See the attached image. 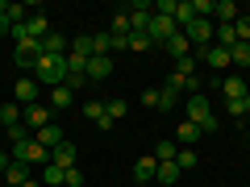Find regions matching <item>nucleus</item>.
Returning a JSON list of instances; mask_svg holds the SVG:
<instances>
[{"instance_id": "f257e3e1", "label": "nucleus", "mask_w": 250, "mask_h": 187, "mask_svg": "<svg viewBox=\"0 0 250 187\" xmlns=\"http://www.w3.org/2000/svg\"><path fill=\"white\" fill-rule=\"evenodd\" d=\"M29 71H34V79L59 88V83H67V54H62V58H54V54H38Z\"/></svg>"}, {"instance_id": "f03ea898", "label": "nucleus", "mask_w": 250, "mask_h": 187, "mask_svg": "<svg viewBox=\"0 0 250 187\" xmlns=\"http://www.w3.org/2000/svg\"><path fill=\"white\" fill-rule=\"evenodd\" d=\"M175 34H179V25H175L171 17H159V13H154L150 25H146V37H150V46H167Z\"/></svg>"}, {"instance_id": "7ed1b4c3", "label": "nucleus", "mask_w": 250, "mask_h": 187, "mask_svg": "<svg viewBox=\"0 0 250 187\" xmlns=\"http://www.w3.org/2000/svg\"><path fill=\"white\" fill-rule=\"evenodd\" d=\"M179 34H184L188 42H192V50H196V46H200V50H205V46H213V21L196 17V21H192V25H184V29H179Z\"/></svg>"}, {"instance_id": "20e7f679", "label": "nucleus", "mask_w": 250, "mask_h": 187, "mask_svg": "<svg viewBox=\"0 0 250 187\" xmlns=\"http://www.w3.org/2000/svg\"><path fill=\"white\" fill-rule=\"evenodd\" d=\"M129 25H134V34H146V25H150V17H154V4H142V0H138V4H129Z\"/></svg>"}, {"instance_id": "39448f33", "label": "nucleus", "mask_w": 250, "mask_h": 187, "mask_svg": "<svg viewBox=\"0 0 250 187\" xmlns=\"http://www.w3.org/2000/svg\"><path fill=\"white\" fill-rule=\"evenodd\" d=\"M184 112H188V121H192V125H200V121H205L208 112H213V108H208V96H205V92H196V96H188Z\"/></svg>"}, {"instance_id": "423d86ee", "label": "nucleus", "mask_w": 250, "mask_h": 187, "mask_svg": "<svg viewBox=\"0 0 250 187\" xmlns=\"http://www.w3.org/2000/svg\"><path fill=\"white\" fill-rule=\"evenodd\" d=\"M83 75H88V79H108V75H113V58H108V54H92L88 67H83Z\"/></svg>"}, {"instance_id": "0eeeda50", "label": "nucleus", "mask_w": 250, "mask_h": 187, "mask_svg": "<svg viewBox=\"0 0 250 187\" xmlns=\"http://www.w3.org/2000/svg\"><path fill=\"white\" fill-rule=\"evenodd\" d=\"M200 58H205L208 62V67H213V71H225V67H233V62H229V50H225V46H205V50H200Z\"/></svg>"}, {"instance_id": "6e6552de", "label": "nucleus", "mask_w": 250, "mask_h": 187, "mask_svg": "<svg viewBox=\"0 0 250 187\" xmlns=\"http://www.w3.org/2000/svg\"><path fill=\"white\" fill-rule=\"evenodd\" d=\"M50 112H54L50 104H29V108H25V116H21V121H25L29 129H34V133H38V129H42V125H50Z\"/></svg>"}, {"instance_id": "1a4fd4ad", "label": "nucleus", "mask_w": 250, "mask_h": 187, "mask_svg": "<svg viewBox=\"0 0 250 187\" xmlns=\"http://www.w3.org/2000/svg\"><path fill=\"white\" fill-rule=\"evenodd\" d=\"M34 142H38V146H46V150H54V146H62V129H59V121L42 125V129L34 133Z\"/></svg>"}, {"instance_id": "9d476101", "label": "nucleus", "mask_w": 250, "mask_h": 187, "mask_svg": "<svg viewBox=\"0 0 250 187\" xmlns=\"http://www.w3.org/2000/svg\"><path fill=\"white\" fill-rule=\"evenodd\" d=\"M67 50H71V42H67L62 34H54V29H50L46 37H42V54H54V58H62Z\"/></svg>"}, {"instance_id": "9b49d317", "label": "nucleus", "mask_w": 250, "mask_h": 187, "mask_svg": "<svg viewBox=\"0 0 250 187\" xmlns=\"http://www.w3.org/2000/svg\"><path fill=\"white\" fill-rule=\"evenodd\" d=\"M13 96H17V104H38V79H17V88H13Z\"/></svg>"}, {"instance_id": "f8f14e48", "label": "nucleus", "mask_w": 250, "mask_h": 187, "mask_svg": "<svg viewBox=\"0 0 250 187\" xmlns=\"http://www.w3.org/2000/svg\"><path fill=\"white\" fill-rule=\"evenodd\" d=\"M200 137H205V133H200V125H192V121L184 116V121H179V129H175V142H179V146H196Z\"/></svg>"}, {"instance_id": "ddd939ff", "label": "nucleus", "mask_w": 250, "mask_h": 187, "mask_svg": "<svg viewBox=\"0 0 250 187\" xmlns=\"http://www.w3.org/2000/svg\"><path fill=\"white\" fill-rule=\"evenodd\" d=\"M71 104H75V92L67 88V83L50 88V108H54V112H62V108H71Z\"/></svg>"}, {"instance_id": "4468645a", "label": "nucleus", "mask_w": 250, "mask_h": 187, "mask_svg": "<svg viewBox=\"0 0 250 187\" xmlns=\"http://www.w3.org/2000/svg\"><path fill=\"white\" fill-rule=\"evenodd\" d=\"M154 170H159L154 154H142V158L134 162V179H138V183H150V179H154Z\"/></svg>"}, {"instance_id": "2eb2a0df", "label": "nucleus", "mask_w": 250, "mask_h": 187, "mask_svg": "<svg viewBox=\"0 0 250 187\" xmlns=\"http://www.w3.org/2000/svg\"><path fill=\"white\" fill-rule=\"evenodd\" d=\"M217 88H221L225 100H242V96L250 92V83H246V79H217Z\"/></svg>"}, {"instance_id": "dca6fc26", "label": "nucleus", "mask_w": 250, "mask_h": 187, "mask_svg": "<svg viewBox=\"0 0 250 187\" xmlns=\"http://www.w3.org/2000/svg\"><path fill=\"white\" fill-rule=\"evenodd\" d=\"M50 162H54V167H62V170H71V167H75V146H67V142L54 146V150H50Z\"/></svg>"}, {"instance_id": "f3484780", "label": "nucleus", "mask_w": 250, "mask_h": 187, "mask_svg": "<svg viewBox=\"0 0 250 187\" xmlns=\"http://www.w3.org/2000/svg\"><path fill=\"white\" fill-rule=\"evenodd\" d=\"M25 34H29V37H38V42H42V37L50 34V21H46L42 13H29V17H25Z\"/></svg>"}, {"instance_id": "a211bd4d", "label": "nucleus", "mask_w": 250, "mask_h": 187, "mask_svg": "<svg viewBox=\"0 0 250 187\" xmlns=\"http://www.w3.org/2000/svg\"><path fill=\"white\" fill-rule=\"evenodd\" d=\"M4 183H9V187H25V183H29V167H21V162H13V167L4 170Z\"/></svg>"}, {"instance_id": "6ab92c4d", "label": "nucleus", "mask_w": 250, "mask_h": 187, "mask_svg": "<svg viewBox=\"0 0 250 187\" xmlns=\"http://www.w3.org/2000/svg\"><path fill=\"white\" fill-rule=\"evenodd\" d=\"M67 54H71V58H83V62H88V58H92V34H80V37L71 42V50H67Z\"/></svg>"}, {"instance_id": "aec40b11", "label": "nucleus", "mask_w": 250, "mask_h": 187, "mask_svg": "<svg viewBox=\"0 0 250 187\" xmlns=\"http://www.w3.org/2000/svg\"><path fill=\"white\" fill-rule=\"evenodd\" d=\"M163 50H167V54H171V58H184V54H192V42H188V37H184V34H175V37H171V42H167V46H163Z\"/></svg>"}, {"instance_id": "412c9836", "label": "nucleus", "mask_w": 250, "mask_h": 187, "mask_svg": "<svg viewBox=\"0 0 250 187\" xmlns=\"http://www.w3.org/2000/svg\"><path fill=\"white\" fill-rule=\"evenodd\" d=\"M179 175H184V170L175 167V162H159V170H154V179H159V183H179Z\"/></svg>"}, {"instance_id": "4be33fe9", "label": "nucleus", "mask_w": 250, "mask_h": 187, "mask_svg": "<svg viewBox=\"0 0 250 187\" xmlns=\"http://www.w3.org/2000/svg\"><path fill=\"white\" fill-rule=\"evenodd\" d=\"M213 17H221V25H233V21H238V4H233V0H217Z\"/></svg>"}, {"instance_id": "5701e85b", "label": "nucleus", "mask_w": 250, "mask_h": 187, "mask_svg": "<svg viewBox=\"0 0 250 187\" xmlns=\"http://www.w3.org/2000/svg\"><path fill=\"white\" fill-rule=\"evenodd\" d=\"M4 133H9V142H13V146H21V142H29V137H34V129H29L25 121H17V125H9Z\"/></svg>"}, {"instance_id": "b1692460", "label": "nucleus", "mask_w": 250, "mask_h": 187, "mask_svg": "<svg viewBox=\"0 0 250 187\" xmlns=\"http://www.w3.org/2000/svg\"><path fill=\"white\" fill-rule=\"evenodd\" d=\"M196 150H192V146H179V154H175V167L179 170H196Z\"/></svg>"}, {"instance_id": "393cba45", "label": "nucleus", "mask_w": 250, "mask_h": 187, "mask_svg": "<svg viewBox=\"0 0 250 187\" xmlns=\"http://www.w3.org/2000/svg\"><path fill=\"white\" fill-rule=\"evenodd\" d=\"M21 116H25V112H21L17 100H13V104H0V125H4V129H9V125H17Z\"/></svg>"}, {"instance_id": "a878e982", "label": "nucleus", "mask_w": 250, "mask_h": 187, "mask_svg": "<svg viewBox=\"0 0 250 187\" xmlns=\"http://www.w3.org/2000/svg\"><path fill=\"white\" fill-rule=\"evenodd\" d=\"M175 154H179V142H159L154 146V162H175Z\"/></svg>"}, {"instance_id": "bb28decb", "label": "nucleus", "mask_w": 250, "mask_h": 187, "mask_svg": "<svg viewBox=\"0 0 250 187\" xmlns=\"http://www.w3.org/2000/svg\"><path fill=\"white\" fill-rule=\"evenodd\" d=\"M229 62H233V67H250V42L229 46Z\"/></svg>"}, {"instance_id": "cd10ccee", "label": "nucleus", "mask_w": 250, "mask_h": 187, "mask_svg": "<svg viewBox=\"0 0 250 187\" xmlns=\"http://www.w3.org/2000/svg\"><path fill=\"white\" fill-rule=\"evenodd\" d=\"M113 34H92V54H113Z\"/></svg>"}, {"instance_id": "c85d7f7f", "label": "nucleus", "mask_w": 250, "mask_h": 187, "mask_svg": "<svg viewBox=\"0 0 250 187\" xmlns=\"http://www.w3.org/2000/svg\"><path fill=\"white\" fill-rule=\"evenodd\" d=\"M175 75L192 79V75H196V54H184V58H175Z\"/></svg>"}, {"instance_id": "c756f323", "label": "nucleus", "mask_w": 250, "mask_h": 187, "mask_svg": "<svg viewBox=\"0 0 250 187\" xmlns=\"http://www.w3.org/2000/svg\"><path fill=\"white\" fill-rule=\"evenodd\" d=\"M62 179H67V170H62V167H54V162H46V170H42V183H50V187H59Z\"/></svg>"}, {"instance_id": "7c9ffc66", "label": "nucleus", "mask_w": 250, "mask_h": 187, "mask_svg": "<svg viewBox=\"0 0 250 187\" xmlns=\"http://www.w3.org/2000/svg\"><path fill=\"white\" fill-rule=\"evenodd\" d=\"M175 104H179V92L163 83V88H159V108H175Z\"/></svg>"}, {"instance_id": "2f4dec72", "label": "nucleus", "mask_w": 250, "mask_h": 187, "mask_svg": "<svg viewBox=\"0 0 250 187\" xmlns=\"http://www.w3.org/2000/svg\"><path fill=\"white\" fill-rule=\"evenodd\" d=\"M192 13H196V17H213V13H217V0H192Z\"/></svg>"}, {"instance_id": "473e14b6", "label": "nucleus", "mask_w": 250, "mask_h": 187, "mask_svg": "<svg viewBox=\"0 0 250 187\" xmlns=\"http://www.w3.org/2000/svg\"><path fill=\"white\" fill-rule=\"evenodd\" d=\"M125 50H150V37L146 34H129L125 37Z\"/></svg>"}, {"instance_id": "72a5a7b5", "label": "nucleus", "mask_w": 250, "mask_h": 187, "mask_svg": "<svg viewBox=\"0 0 250 187\" xmlns=\"http://www.w3.org/2000/svg\"><path fill=\"white\" fill-rule=\"evenodd\" d=\"M4 17H9V25H25V4H9Z\"/></svg>"}, {"instance_id": "f704fd0d", "label": "nucleus", "mask_w": 250, "mask_h": 187, "mask_svg": "<svg viewBox=\"0 0 250 187\" xmlns=\"http://www.w3.org/2000/svg\"><path fill=\"white\" fill-rule=\"evenodd\" d=\"M104 112L113 116V121H125V112H129V108H125V100H108V104H104Z\"/></svg>"}, {"instance_id": "c9c22d12", "label": "nucleus", "mask_w": 250, "mask_h": 187, "mask_svg": "<svg viewBox=\"0 0 250 187\" xmlns=\"http://www.w3.org/2000/svg\"><path fill=\"white\" fill-rule=\"evenodd\" d=\"M233 34H238V42H250V17H242V13H238V21H233Z\"/></svg>"}, {"instance_id": "e433bc0d", "label": "nucleus", "mask_w": 250, "mask_h": 187, "mask_svg": "<svg viewBox=\"0 0 250 187\" xmlns=\"http://www.w3.org/2000/svg\"><path fill=\"white\" fill-rule=\"evenodd\" d=\"M83 116H88V121H100V116H104V104H100V100H88V104H83Z\"/></svg>"}, {"instance_id": "4c0bfd02", "label": "nucleus", "mask_w": 250, "mask_h": 187, "mask_svg": "<svg viewBox=\"0 0 250 187\" xmlns=\"http://www.w3.org/2000/svg\"><path fill=\"white\" fill-rule=\"evenodd\" d=\"M175 9H179V0H159V4H154L159 17H175Z\"/></svg>"}, {"instance_id": "58836bf2", "label": "nucleus", "mask_w": 250, "mask_h": 187, "mask_svg": "<svg viewBox=\"0 0 250 187\" xmlns=\"http://www.w3.org/2000/svg\"><path fill=\"white\" fill-rule=\"evenodd\" d=\"M62 187H83V170L71 167V170H67V179H62Z\"/></svg>"}, {"instance_id": "ea45409f", "label": "nucleus", "mask_w": 250, "mask_h": 187, "mask_svg": "<svg viewBox=\"0 0 250 187\" xmlns=\"http://www.w3.org/2000/svg\"><path fill=\"white\" fill-rule=\"evenodd\" d=\"M217 125H221V121H217V112H208L205 121H200V133H217Z\"/></svg>"}, {"instance_id": "a19ab883", "label": "nucleus", "mask_w": 250, "mask_h": 187, "mask_svg": "<svg viewBox=\"0 0 250 187\" xmlns=\"http://www.w3.org/2000/svg\"><path fill=\"white\" fill-rule=\"evenodd\" d=\"M142 104H146V108H159V88H146V92H142Z\"/></svg>"}, {"instance_id": "79ce46f5", "label": "nucleus", "mask_w": 250, "mask_h": 187, "mask_svg": "<svg viewBox=\"0 0 250 187\" xmlns=\"http://www.w3.org/2000/svg\"><path fill=\"white\" fill-rule=\"evenodd\" d=\"M225 112L229 116H246V108H242V100H225Z\"/></svg>"}, {"instance_id": "37998d69", "label": "nucleus", "mask_w": 250, "mask_h": 187, "mask_svg": "<svg viewBox=\"0 0 250 187\" xmlns=\"http://www.w3.org/2000/svg\"><path fill=\"white\" fill-rule=\"evenodd\" d=\"M92 125H96L100 133H108V129H113V125H117V121H113V116H108V112H104V116H100V121H92Z\"/></svg>"}, {"instance_id": "c03bdc74", "label": "nucleus", "mask_w": 250, "mask_h": 187, "mask_svg": "<svg viewBox=\"0 0 250 187\" xmlns=\"http://www.w3.org/2000/svg\"><path fill=\"white\" fill-rule=\"evenodd\" d=\"M9 167H13V158H9L4 150H0V179H4V170H9Z\"/></svg>"}, {"instance_id": "a18cd8bd", "label": "nucleus", "mask_w": 250, "mask_h": 187, "mask_svg": "<svg viewBox=\"0 0 250 187\" xmlns=\"http://www.w3.org/2000/svg\"><path fill=\"white\" fill-rule=\"evenodd\" d=\"M0 34H13V25H9V17H0Z\"/></svg>"}, {"instance_id": "49530a36", "label": "nucleus", "mask_w": 250, "mask_h": 187, "mask_svg": "<svg viewBox=\"0 0 250 187\" xmlns=\"http://www.w3.org/2000/svg\"><path fill=\"white\" fill-rule=\"evenodd\" d=\"M242 108H246V112H250V92H246V96H242Z\"/></svg>"}, {"instance_id": "de8ad7c7", "label": "nucleus", "mask_w": 250, "mask_h": 187, "mask_svg": "<svg viewBox=\"0 0 250 187\" xmlns=\"http://www.w3.org/2000/svg\"><path fill=\"white\" fill-rule=\"evenodd\" d=\"M25 187H42V179H29V183H25Z\"/></svg>"}, {"instance_id": "09e8293b", "label": "nucleus", "mask_w": 250, "mask_h": 187, "mask_svg": "<svg viewBox=\"0 0 250 187\" xmlns=\"http://www.w3.org/2000/svg\"><path fill=\"white\" fill-rule=\"evenodd\" d=\"M0 129H4V125H0Z\"/></svg>"}, {"instance_id": "8fccbe9b", "label": "nucleus", "mask_w": 250, "mask_h": 187, "mask_svg": "<svg viewBox=\"0 0 250 187\" xmlns=\"http://www.w3.org/2000/svg\"><path fill=\"white\" fill-rule=\"evenodd\" d=\"M4 187H9V183H4Z\"/></svg>"}]
</instances>
